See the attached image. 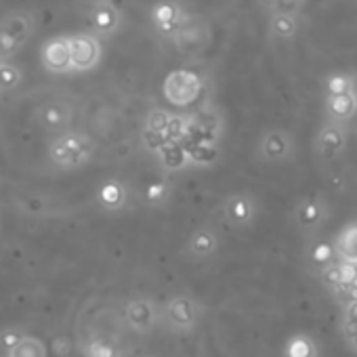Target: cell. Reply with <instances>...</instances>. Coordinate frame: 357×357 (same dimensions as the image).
<instances>
[{"label": "cell", "mask_w": 357, "mask_h": 357, "mask_svg": "<svg viewBox=\"0 0 357 357\" xmlns=\"http://www.w3.org/2000/svg\"><path fill=\"white\" fill-rule=\"evenodd\" d=\"M176 49L181 53H192L204 47L206 43V32H204V24L202 22H192L188 17V22L178 28V32L172 36Z\"/></svg>", "instance_id": "21"}, {"label": "cell", "mask_w": 357, "mask_h": 357, "mask_svg": "<svg viewBox=\"0 0 357 357\" xmlns=\"http://www.w3.org/2000/svg\"><path fill=\"white\" fill-rule=\"evenodd\" d=\"M190 135V114H172L164 128V137L168 141H183Z\"/></svg>", "instance_id": "25"}, {"label": "cell", "mask_w": 357, "mask_h": 357, "mask_svg": "<svg viewBox=\"0 0 357 357\" xmlns=\"http://www.w3.org/2000/svg\"><path fill=\"white\" fill-rule=\"evenodd\" d=\"M95 155V141L82 130H63L49 143V160L61 170L86 166Z\"/></svg>", "instance_id": "2"}, {"label": "cell", "mask_w": 357, "mask_h": 357, "mask_svg": "<svg viewBox=\"0 0 357 357\" xmlns=\"http://www.w3.org/2000/svg\"><path fill=\"white\" fill-rule=\"evenodd\" d=\"M22 332H17V330H13V328H5V330H0V351H5L7 347H11L15 340H17V336H20Z\"/></svg>", "instance_id": "35"}, {"label": "cell", "mask_w": 357, "mask_h": 357, "mask_svg": "<svg viewBox=\"0 0 357 357\" xmlns=\"http://www.w3.org/2000/svg\"><path fill=\"white\" fill-rule=\"evenodd\" d=\"M170 196V183L166 178H160V181H153L145 188V194H143V202L147 206H162Z\"/></svg>", "instance_id": "27"}, {"label": "cell", "mask_w": 357, "mask_h": 357, "mask_svg": "<svg viewBox=\"0 0 357 357\" xmlns=\"http://www.w3.org/2000/svg\"><path fill=\"white\" fill-rule=\"evenodd\" d=\"M357 116V91L344 95H324V118L351 122Z\"/></svg>", "instance_id": "18"}, {"label": "cell", "mask_w": 357, "mask_h": 357, "mask_svg": "<svg viewBox=\"0 0 357 357\" xmlns=\"http://www.w3.org/2000/svg\"><path fill=\"white\" fill-rule=\"evenodd\" d=\"M326 95H344L357 91V78L349 72H334L326 78Z\"/></svg>", "instance_id": "24"}, {"label": "cell", "mask_w": 357, "mask_h": 357, "mask_svg": "<svg viewBox=\"0 0 357 357\" xmlns=\"http://www.w3.org/2000/svg\"><path fill=\"white\" fill-rule=\"evenodd\" d=\"M124 321L130 332L147 336L158 328V301L149 296H135L124 305Z\"/></svg>", "instance_id": "7"}, {"label": "cell", "mask_w": 357, "mask_h": 357, "mask_svg": "<svg viewBox=\"0 0 357 357\" xmlns=\"http://www.w3.org/2000/svg\"><path fill=\"white\" fill-rule=\"evenodd\" d=\"M22 45L7 32L0 28V59L3 61H11L17 53H20Z\"/></svg>", "instance_id": "31"}, {"label": "cell", "mask_w": 357, "mask_h": 357, "mask_svg": "<svg viewBox=\"0 0 357 357\" xmlns=\"http://www.w3.org/2000/svg\"><path fill=\"white\" fill-rule=\"evenodd\" d=\"M221 135H223V116L215 107H204L198 109L196 114H190V135L185 139L219 143Z\"/></svg>", "instance_id": "10"}, {"label": "cell", "mask_w": 357, "mask_h": 357, "mask_svg": "<svg viewBox=\"0 0 357 357\" xmlns=\"http://www.w3.org/2000/svg\"><path fill=\"white\" fill-rule=\"evenodd\" d=\"M153 155H155L158 164L162 166V170H166V172H181V170L192 168L190 155L181 141H166Z\"/></svg>", "instance_id": "20"}, {"label": "cell", "mask_w": 357, "mask_h": 357, "mask_svg": "<svg viewBox=\"0 0 357 357\" xmlns=\"http://www.w3.org/2000/svg\"><path fill=\"white\" fill-rule=\"evenodd\" d=\"M223 215H225V221L231 227L244 229V227H250L257 221L259 204L250 194L236 192V194H229L223 200Z\"/></svg>", "instance_id": "8"}, {"label": "cell", "mask_w": 357, "mask_h": 357, "mask_svg": "<svg viewBox=\"0 0 357 357\" xmlns=\"http://www.w3.org/2000/svg\"><path fill=\"white\" fill-rule=\"evenodd\" d=\"M267 34L271 40L278 43H290L301 34L303 28V17L301 15H290V13H282V11H271L267 13Z\"/></svg>", "instance_id": "16"}, {"label": "cell", "mask_w": 357, "mask_h": 357, "mask_svg": "<svg viewBox=\"0 0 357 357\" xmlns=\"http://www.w3.org/2000/svg\"><path fill=\"white\" fill-rule=\"evenodd\" d=\"M259 3V7L265 11V13H271V11H275V7H278V0H257Z\"/></svg>", "instance_id": "36"}, {"label": "cell", "mask_w": 357, "mask_h": 357, "mask_svg": "<svg viewBox=\"0 0 357 357\" xmlns=\"http://www.w3.org/2000/svg\"><path fill=\"white\" fill-rule=\"evenodd\" d=\"M296 139L286 128H267L265 132H261L257 143V155L267 164L292 162L296 158Z\"/></svg>", "instance_id": "4"}, {"label": "cell", "mask_w": 357, "mask_h": 357, "mask_svg": "<svg viewBox=\"0 0 357 357\" xmlns=\"http://www.w3.org/2000/svg\"><path fill=\"white\" fill-rule=\"evenodd\" d=\"M305 9H307V0H278V7H275V11L301 15V17H303Z\"/></svg>", "instance_id": "33"}, {"label": "cell", "mask_w": 357, "mask_h": 357, "mask_svg": "<svg viewBox=\"0 0 357 357\" xmlns=\"http://www.w3.org/2000/svg\"><path fill=\"white\" fill-rule=\"evenodd\" d=\"M338 244L347 257H357V223H351L342 229Z\"/></svg>", "instance_id": "30"}, {"label": "cell", "mask_w": 357, "mask_h": 357, "mask_svg": "<svg viewBox=\"0 0 357 357\" xmlns=\"http://www.w3.org/2000/svg\"><path fill=\"white\" fill-rule=\"evenodd\" d=\"M164 99L174 107H190L204 93V80L198 72L192 70H174L164 78L162 84Z\"/></svg>", "instance_id": "3"}, {"label": "cell", "mask_w": 357, "mask_h": 357, "mask_svg": "<svg viewBox=\"0 0 357 357\" xmlns=\"http://www.w3.org/2000/svg\"><path fill=\"white\" fill-rule=\"evenodd\" d=\"M185 22H188V13L176 0H160L151 9V24L155 32L164 38H172Z\"/></svg>", "instance_id": "9"}, {"label": "cell", "mask_w": 357, "mask_h": 357, "mask_svg": "<svg viewBox=\"0 0 357 357\" xmlns=\"http://www.w3.org/2000/svg\"><path fill=\"white\" fill-rule=\"evenodd\" d=\"M80 3H84L86 7H93V5H97V3H103V0H80Z\"/></svg>", "instance_id": "37"}, {"label": "cell", "mask_w": 357, "mask_h": 357, "mask_svg": "<svg viewBox=\"0 0 357 357\" xmlns=\"http://www.w3.org/2000/svg\"><path fill=\"white\" fill-rule=\"evenodd\" d=\"M24 80L22 70L13 61H0V93L15 91Z\"/></svg>", "instance_id": "26"}, {"label": "cell", "mask_w": 357, "mask_h": 357, "mask_svg": "<svg viewBox=\"0 0 357 357\" xmlns=\"http://www.w3.org/2000/svg\"><path fill=\"white\" fill-rule=\"evenodd\" d=\"M89 22H91L93 34H97L99 38H112L122 26V15L112 0H103V3H97L91 7Z\"/></svg>", "instance_id": "14"}, {"label": "cell", "mask_w": 357, "mask_h": 357, "mask_svg": "<svg viewBox=\"0 0 357 357\" xmlns=\"http://www.w3.org/2000/svg\"><path fill=\"white\" fill-rule=\"evenodd\" d=\"M7 357H49L47 342L36 334H20L17 340L3 351Z\"/></svg>", "instance_id": "23"}, {"label": "cell", "mask_w": 357, "mask_h": 357, "mask_svg": "<svg viewBox=\"0 0 357 357\" xmlns=\"http://www.w3.org/2000/svg\"><path fill=\"white\" fill-rule=\"evenodd\" d=\"M40 61H43L45 70L51 74H70L72 57H70L68 36H55V38L47 40L40 49Z\"/></svg>", "instance_id": "13"}, {"label": "cell", "mask_w": 357, "mask_h": 357, "mask_svg": "<svg viewBox=\"0 0 357 357\" xmlns=\"http://www.w3.org/2000/svg\"><path fill=\"white\" fill-rule=\"evenodd\" d=\"M141 141H143V147L149 151V153H155L168 139L162 135V132H155V130H149V128H143L141 132Z\"/></svg>", "instance_id": "32"}, {"label": "cell", "mask_w": 357, "mask_h": 357, "mask_svg": "<svg viewBox=\"0 0 357 357\" xmlns=\"http://www.w3.org/2000/svg\"><path fill=\"white\" fill-rule=\"evenodd\" d=\"M168 120H170V112H168V109H164V107H153V109H149L147 116H145V128L164 135V128H166Z\"/></svg>", "instance_id": "29"}, {"label": "cell", "mask_w": 357, "mask_h": 357, "mask_svg": "<svg viewBox=\"0 0 357 357\" xmlns=\"http://www.w3.org/2000/svg\"><path fill=\"white\" fill-rule=\"evenodd\" d=\"M0 61H3V59H0Z\"/></svg>", "instance_id": "39"}, {"label": "cell", "mask_w": 357, "mask_h": 357, "mask_svg": "<svg viewBox=\"0 0 357 357\" xmlns=\"http://www.w3.org/2000/svg\"><path fill=\"white\" fill-rule=\"evenodd\" d=\"M349 147V124L324 118L321 126L315 132L313 149L321 162L338 160Z\"/></svg>", "instance_id": "5"}, {"label": "cell", "mask_w": 357, "mask_h": 357, "mask_svg": "<svg viewBox=\"0 0 357 357\" xmlns=\"http://www.w3.org/2000/svg\"><path fill=\"white\" fill-rule=\"evenodd\" d=\"M36 122L47 132H63L74 122V107L68 101H45L36 109Z\"/></svg>", "instance_id": "12"}, {"label": "cell", "mask_w": 357, "mask_h": 357, "mask_svg": "<svg viewBox=\"0 0 357 357\" xmlns=\"http://www.w3.org/2000/svg\"><path fill=\"white\" fill-rule=\"evenodd\" d=\"M0 357H7V355H5V353H0Z\"/></svg>", "instance_id": "38"}, {"label": "cell", "mask_w": 357, "mask_h": 357, "mask_svg": "<svg viewBox=\"0 0 357 357\" xmlns=\"http://www.w3.org/2000/svg\"><path fill=\"white\" fill-rule=\"evenodd\" d=\"M95 200L105 213H122V211H126V206L130 202V190L126 188L124 181L112 176V178H105V181L97 188Z\"/></svg>", "instance_id": "15"}, {"label": "cell", "mask_w": 357, "mask_h": 357, "mask_svg": "<svg viewBox=\"0 0 357 357\" xmlns=\"http://www.w3.org/2000/svg\"><path fill=\"white\" fill-rule=\"evenodd\" d=\"M84 355L86 357H120L116 344L109 342L107 338H95V340L86 342Z\"/></svg>", "instance_id": "28"}, {"label": "cell", "mask_w": 357, "mask_h": 357, "mask_svg": "<svg viewBox=\"0 0 357 357\" xmlns=\"http://www.w3.org/2000/svg\"><path fill=\"white\" fill-rule=\"evenodd\" d=\"M20 206L28 213V215H32V217H40L43 213H47L49 211V204H45L40 198H28V200H22L20 202Z\"/></svg>", "instance_id": "34"}, {"label": "cell", "mask_w": 357, "mask_h": 357, "mask_svg": "<svg viewBox=\"0 0 357 357\" xmlns=\"http://www.w3.org/2000/svg\"><path fill=\"white\" fill-rule=\"evenodd\" d=\"M0 28L7 30L22 47L34 36V30H36V17L30 13V11H24V9H17V11H11L7 13L3 20H0Z\"/></svg>", "instance_id": "19"}, {"label": "cell", "mask_w": 357, "mask_h": 357, "mask_svg": "<svg viewBox=\"0 0 357 357\" xmlns=\"http://www.w3.org/2000/svg\"><path fill=\"white\" fill-rule=\"evenodd\" d=\"M70 43V57H72V72H91L101 63L103 51L101 40L97 34L80 32L68 36Z\"/></svg>", "instance_id": "6"}, {"label": "cell", "mask_w": 357, "mask_h": 357, "mask_svg": "<svg viewBox=\"0 0 357 357\" xmlns=\"http://www.w3.org/2000/svg\"><path fill=\"white\" fill-rule=\"evenodd\" d=\"M204 315L202 303L192 294H172L158 303V326L170 334H194Z\"/></svg>", "instance_id": "1"}, {"label": "cell", "mask_w": 357, "mask_h": 357, "mask_svg": "<svg viewBox=\"0 0 357 357\" xmlns=\"http://www.w3.org/2000/svg\"><path fill=\"white\" fill-rule=\"evenodd\" d=\"M188 155H190V164L192 168H208L213 166L219 155H221V149H219V143H208V141H192V139H183L181 141Z\"/></svg>", "instance_id": "22"}, {"label": "cell", "mask_w": 357, "mask_h": 357, "mask_svg": "<svg viewBox=\"0 0 357 357\" xmlns=\"http://www.w3.org/2000/svg\"><path fill=\"white\" fill-rule=\"evenodd\" d=\"M330 217V206L319 194H309L301 198L294 206V221L305 231H315Z\"/></svg>", "instance_id": "11"}, {"label": "cell", "mask_w": 357, "mask_h": 357, "mask_svg": "<svg viewBox=\"0 0 357 357\" xmlns=\"http://www.w3.org/2000/svg\"><path fill=\"white\" fill-rule=\"evenodd\" d=\"M217 250H219V234L208 225L194 229L192 236L188 238V244H185V252L194 261L211 259Z\"/></svg>", "instance_id": "17"}]
</instances>
